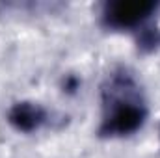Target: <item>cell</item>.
Instances as JSON below:
<instances>
[{"instance_id": "6da1fadb", "label": "cell", "mask_w": 160, "mask_h": 158, "mask_svg": "<svg viewBox=\"0 0 160 158\" xmlns=\"http://www.w3.org/2000/svg\"><path fill=\"white\" fill-rule=\"evenodd\" d=\"M147 117V99L136 75L127 67L110 71L101 86V121L97 136L104 140L128 138L143 128Z\"/></svg>"}, {"instance_id": "7a4b0ae2", "label": "cell", "mask_w": 160, "mask_h": 158, "mask_svg": "<svg viewBox=\"0 0 160 158\" xmlns=\"http://www.w3.org/2000/svg\"><path fill=\"white\" fill-rule=\"evenodd\" d=\"M158 2L153 0H116L106 2L101 11V22L108 30H142L157 13Z\"/></svg>"}, {"instance_id": "3957f363", "label": "cell", "mask_w": 160, "mask_h": 158, "mask_svg": "<svg viewBox=\"0 0 160 158\" xmlns=\"http://www.w3.org/2000/svg\"><path fill=\"white\" fill-rule=\"evenodd\" d=\"M6 119L13 130L21 134H36L48 123L50 114L36 101H19L9 106Z\"/></svg>"}, {"instance_id": "277c9868", "label": "cell", "mask_w": 160, "mask_h": 158, "mask_svg": "<svg viewBox=\"0 0 160 158\" xmlns=\"http://www.w3.org/2000/svg\"><path fill=\"white\" fill-rule=\"evenodd\" d=\"M138 48L142 52H155L160 47V30L158 28H147L143 26L142 30H138Z\"/></svg>"}, {"instance_id": "5b68a950", "label": "cell", "mask_w": 160, "mask_h": 158, "mask_svg": "<svg viewBox=\"0 0 160 158\" xmlns=\"http://www.w3.org/2000/svg\"><path fill=\"white\" fill-rule=\"evenodd\" d=\"M78 87H80L78 77H75V75H67V77L63 78V91H67V93H75Z\"/></svg>"}]
</instances>
